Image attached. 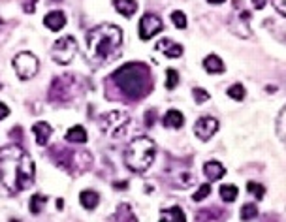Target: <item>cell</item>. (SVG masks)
<instances>
[{
    "label": "cell",
    "instance_id": "16",
    "mask_svg": "<svg viewBox=\"0 0 286 222\" xmlns=\"http://www.w3.org/2000/svg\"><path fill=\"white\" fill-rule=\"evenodd\" d=\"M156 51L164 53L168 59H179V57L183 55V46H179V44H175V42L164 38L156 44Z\"/></svg>",
    "mask_w": 286,
    "mask_h": 222
},
{
    "label": "cell",
    "instance_id": "18",
    "mask_svg": "<svg viewBox=\"0 0 286 222\" xmlns=\"http://www.w3.org/2000/svg\"><path fill=\"white\" fill-rule=\"evenodd\" d=\"M203 173L207 177L209 181H218L226 175V168L217 160H209L203 164Z\"/></svg>",
    "mask_w": 286,
    "mask_h": 222
},
{
    "label": "cell",
    "instance_id": "12",
    "mask_svg": "<svg viewBox=\"0 0 286 222\" xmlns=\"http://www.w3.org/2000/svg\"><path fill=\"white\" fill-rule=\"evenodd\" d=\"M164 23L162 19L155 14H145L139 19V38L141 40H151L155 38L158 32H162Z\"/></svg>",
    "mask_w": 286,
    "mask_h": 222
},
{
    "label": "cell",
    "instance_id": "22",
    "mask_svg": "<svg viewBox=\"0 0 286 222\" xmlns=\"http://www.w3.org/2000/svg\"><path fill=\"white\" fill-rule=\"evenodd\" d=\"M203 68L209 74H220V72H224V62L217 55H207L203 59Z\"/></svg>",
    "mask_w": 286,
    "mask_h": 222
},
{
    "label": "cell",
    "instance_id": "1",
    "mask_svg": "<svg viewBox=\"0 0 286 222\" xmlns=\"http://www.w3.org/2000/svg\"><path fill=\"white\" fill-rule=\"evenodd\" d=\"M34 162L23 147L8 145L0 149V181L12 196L29 190L34 184Z\"/></svg>",
    "mask_w": 286,
    "mask_h": 222
},
{
    "label": "cell",
    "instance_id": "9",
    "mask_svg": "<svg viewBox=\"0 0 286 222\" xmlns=\"http://www.w3.org/2000/svg\"><path fill=\"white\" fill-rule=\"evenodd\" d=\"M228 27L239 38H248L250 36V12L241 4L239 0L233 2L232 16L228 17Z\"/></svg>",
    "mask_w": 286,
    "mask_h": 222
},
{
    "label": "cell",
    "instance_id": "11",
    "mask_svg": "<svg viewBox=\"0 0 286 222\" xmlns=\"http://www.w3.org/2000/svg\"><path fill=\"white\" fill-rule=\"evenodd\" d=\"M14 68H16L19 79H32V77L38 74V68H40L38 57L29 53V51L19 53L16 59H14Z\"/></svg>",
    "mask_w": 286,
    "mask_h": 222
},
{
    "label": "cell",
    "instance_id": "44",
    "mask_svg": "<svg viewBox=\"0 0 286 222\" xmlns=\"http://www.w3.org/2000/svg\"><path fill=\"white\" fill-rule=\"evenodd\" d=\"M62 205H64V201H62V199H57V207H59V209H62Z\"/></svg>",
    "mask_w": 286,
    "mask_h": 222
},
{
    "label": "cell",
    "instance_id": "10",
    "mask_svg": "<svg viewBox=\"0 0 286 222\" xmlns=\"http://www.w3.org/2000/svg\"><path fill=\"white\" fill-rule=\"evenodd\" d=\"M78 53V42L74 36H62L53 44V49H51V57L57 64L61 66H66L72 62V59Z\"/></svg>",
    "mask_w": 286,
    "mask_h": 222
},
{
    "label": "cell",
    "instance_id": "41",
    "mask_svg": "<svg viewBox=\"0 0 286 222\" xmlns=\"http://www.w3.org/2000/svg\"><path fill=\"white\" fill-rule=\"evenodd\" d=\"M252 6H254L256 10H262L263 6H265V0H252Z\"/></svg>",
    "mask_w": 286,
    "mask_h": 222
},
{
    "label": "cell",
    "instance_id": "40",
    "mask_svg": "<svg viewBox=\"0 0 286 222\" xmlns=\"http://www.w3.org/2000/svg\"><path fill=\"white\" fill-rule=\"evenodd\" d=\"M10 136H12V138H14V139H19V138H23V130H21V128H19V126H16V128H14V130L10 132Z\"/></svg>",
    "mask_w": 286,
    "mask_h": 222
},
{
    "label": "cell",
    "instance_id": "24",
    "mask_svg": "<svg viewBox=\"0 0 286 222\" xmlns=\"http://www.w3.org/2000/svg\"><path fill=\"white\" fill-rule=\"evenodd\" d=\"M183 124H185V117L177 109H170L164 115V126H168V128H181Z\"/></svg>",
    "mask_w": 286,
    "mask_h": 222
},
{
    "label": "cell",
    "instance_id": "4",
    "mask_svg": "<svg viewBox=\"0 0 286 222\" xmlns=\"http://www.w3.org/2000/svg\"><path fill=\"white\" fill-rule=\"evenodd\" d=\"M156 158V143L147 136H138L128 143L124 151V164L134 173L147 171Z\"/></svg>",
    "mask_w": 286,
    "mask_h": 222
},
{
    "label": "cell",
    "instance_id": "8",
    "mask_svg": "<svg viewBox=\"0 0 286 222\" xmlns=\"http://www.w3.org/2000/svg\"><path fill=\"white\" fill-rule=\"evenodd\" d=\"M164 179L168 181L170 186H175V188H188V186H192L194 181H196L190 168L186 166L185 162H177V160H173V164H168V166H166Z\"/></svg>",
    "mask_w": 286,
    "mask_h": 222
},
{
    "label": "cell",
    "instance_id": "42",
    "mask_svg": "<svg viewBox=\"0 0 286 222\" xmlns=\"http://www.w3.org/2000/svg\"><path fill=\"white\" fill-rule=\"evenodd\" d=\"M263 222H277L275 216H267V218H263Z\"/></svg>",
    "mask_w": 286,
    "mask_h": 222
},
{
    "label": "cell",
    "instance_id": "19",
    "mask_svg": "<svg viewBox=\"0 0 286 222\" xmlns=\"http://www.w3.org/2000/svg\"><path fill=\"white\" fill-rule=\"evenodd\" d=\"M44 25H46L49 31H61V29H64V25H66V16L62 14V12H49L46 17H44Z\"/></svg>",
    "mask_w": 286,
    "mask_h": 222
},
{
    "label": "cell",
    "instance_id": "14",
    "mask_svg": "<svg viewBox=\"0 0 286 222\" xmlns=\"http://www.w3.org/2000/svg\"><path fill=\"white\" fill-rule=\"evenodd\" d=\"M194 222H226V211L220 207H207L196 213Z\"/></svg>",
    "mask_w": 286,
    "mask_h": 222
},
{
    "label": "cell",
    "instance_id": "30",
    "mask_svg": "<svg viewBox=\"0 0 286 222\" xmlns=\"http://www.w3.org/2000/svg\"><path fill=\"white\" fill-rule=\"evenodd\" d=\"M247 190L254 196L256 199H263V194H265V188H263V184L260 183H254V181H248L247 183Z\"/></svg>",
    "mask_w": 286,
    "mask_h": 222
},
{
    "label": "cell",
    "instance_id": "27",
    "mask_svg": "<svg viewBox=\"0 0 286 222\" xmlns=\"http://www.w3.org/2000/svg\"><path fill=\"white\" fill-rule=\"evenodd\" d=\"M47 203V196H44V194H34L31 198V203H29V207H31V213L32 214H38L44 211V207H46Z\"/></svg>",
    "mask_w": 286,
    "mask_h": 222
},
{
    "label": "cell",
    "instance_id": "33",
    "mask_svg": "<svg viewBox=\"0 0 286 222\" xmlns=\"http://www.w3.org/2000/svg\"><path fill=\"white\" fill-rule=\"evenodd\" d=\"M171 23L177 27L179 31H183V29H186V16L183 14V12H171Z\"/></svg>",
    "mask_w": 286,
    "mask_h": 222
},
{
    "label": "cell",
    "instance_id": "45",
    "mask_svg": "<svg viewBox=\"0 0 286 222\" xmlns=\"http://www.w3.org/2000/svg\"><path fill=\"white\" fill-rule=\"evenodd\" d=\"M115 186H117V188H124V186H126V183H117Z\"/></svg>",
    "mask_w": 286,
    "mask_h": 222
},
{
    "label": "cell",
    "instance_id": "17",
    "mask_svg": "<svg viewBox=\"0 0 286 222\" xmlns=\"http://www.w3.org/2000/svg\"><path fill=\"white\" fill-rule=\"evenodd\" d=\"M32 132H34V138H36V143L38 145H47L49 143V138L53 136V128H51V124L49 123H44V121H40L32 126Z\"/></svg>",
    "mask_w": 286,
    "mask_h": 222
},
{
    "label": "cell",
    "instance_id": "3",
    "mask_svg": "<svg viewBox=\"0 0 286 222\" xmlns=\"http://www.w3.org/2000/svg\"><path fill=\"white\" fill-rule=\"evenodd\" d=\"M111 81L128 100H139L153 91V76L149 66L143 62L123 64L121 68L115 70Z\"/></svg>",
    "mask_w": 286,
    "mask_h": 222
},
{
    "label": "cell",
    "instance_id": "2",
    "mask_svg": "<svg viewBox=\"0 0 286 222\" xmlns=\"http://www.w3.org/2000/svg\"><path fill=\"white\" fill-rule=\"evenodd\" d=\"M123 44V31L117 25H98L87 32V59L93 66H104L113 61Z\"/></svg>",
    "mask_w": 286,
    "mask_h": 222
},
{
    "label": "cell",
    "instance_id": "29",
    "mask_svg": "<svg viewBox=\"0 0 286 222\" xmlns=\"http://www.w3.org/2000/svg\"><path fill=\"white\" fill-rule=\"evenodd\" d=\"M241 220H254L256 216H258V207H256V203H245V205L241 207Z\"/></svg>",
    "mask_w": 286,
    "mask_h": 222
},
{
    "label": "cell",
    "instance_id": "35",
    "mask_svg": "<svg viewBox=\"0 0 286 222\" xmlns=\"http://www.w3.org/2000/svg\"><path fill=\"white\" fill-rule=\"evenodd\" d=\"M192 94H194L196 104H203V102H207V100H209V92L205 91V89H200V87L192 89Z\"/></svg>",
    "mask_w": 286,
    "mask_h": 222
},
{
    "label": "cell",
    "instance_id": "47",
    "mask_svg": "<svg viewBox=\"0 0 286 222\" xmlns=\"http://www.w3.org/2000/svg\"><path fill=\"white\" fill-rule=\"evenodd\" d=\"M0 89H2V83H0Z\"/></svg>",
    "mask_w": 286,
    "mask_h": 222
},
{
    "label": "cell",
    "instance_id": "38",
    "mask_svg": "<svg viewBox=\"0 0 286 222\" xmlns=\"http://www.w3.org/2000/svg\"><path fill=\"white\" fill-rule=\"evenodd\" d=\"M155 115H156L155 109H151V111L145 113V123H147V126H153V123H155Z\"/></svg>",
    "mask_w": 286,
    "mask_h": 222
},
{
    "label": "cell",
    "instance_id": "15",
    "mask_svg": "<svg viewBox=\"0 0 286 222\" xmlns=\"http://www.w3.org/2000/svg\"><path fill=\"white\" fill-rule=\"evenodd\" d=\"M108 222H138V216L128 203H119L113 214H109Z\"/></svg>",
    "mask_w": 286,
    "mask_h": 222
},
{
    "label": "cell",
    "instance_id": "28",
    "mask_svg": "<svg viewBox=\"0 0 286 222\" xmlns=\"http://www.w3.org/2000/svg\"><path fill=\"white\" fill-rule=\"evenodd\" d=\"M277 134L280 141L286 145V106L280 109V113L277 117Z\"/></svg>",
    "mask_w": 286,
    "mask_h": 222
},
{
    "label": "cell",
    "instance_id": "26",
    "mask_svg": "<svg viewBox=\"0 0 286 222\" xmlns=\"http://www.w3.org/2000/svg\"><path fill=\"white\" fill-rule=\"evenodd\" d=\"M237 194H239V190H237L235 184H222V186H220V198L224 199L226 203L235 201V199H237Z\"/></svg>",
    "mask_w": 286,
    "mask_h": 222
},
{
    "label": "cell",
    "instance_id": "34",
    "mask_svg": "<svg viewBox=\"0 0 286 222\" xmlns=\"http://www.w3.org/2000/svg\"><path fill=\"white\" fill-rule=\"evenodd\" d=\"M209 194H211V184H201L200 188H198V190L194 192V196H192V199L194 201H203V199L207 198Z\"/></svg>",
    "mask_w": 286,
    "mask_h": 222
},
{
    "label": "cell",
    "instance_id": "20",
    "mask_svg": "<svg viewBox=\"0 0 286 222\" xmlns=\"http://www.w3.org/2000/svg\"><path fill=\"white\" fill-rule=\"evenodd\" d=\"M158 222H186V214L181 207H170L160 213Z\"/></svg>",
    "mask_w": 286,
    "mask_h": 222
},
{
    "label": "cell",
    "instance_id": "43",
    "mask_svg": "<svg viewBox=\"0 0 286 222\" xmlns=\"http://www.w3.org/2000/svg\"><path fill=\"white\" fill-rule=\"evenodd\" d=\"M209 4H222V2H224V0H207Z\"/></svg>",
    "mask_w": 286,
    "mask_h": 222
},
{
    "label": "cell",
    "instance_id": "25",
    "mask_svg": "<svg viewBox=\"0 0 286 222\" xmlns=\"http://www.w3.org/2000/svg\"><path fill=\"white\" fill-rule=\"evenodd\" d=\"M66 141H70V143H85L87 141V130L83 128V126H72L68 132H66Z\"/></svg>",
    "mask_w": 286,
    "mask_h": 222
},
{
    "label": "cell",
    "instance_id": "48",
    "mask_svg": "<svg viewBox=\"0 0 286 222\" xmlns=\"http://www.w3.org/2000/svg\"><path fill=\"white\" fill-rule=\"evenodd\" d=\"M57 2H59V0H57Z\"/></svg>",
    "mask_w": 286,
    "mask_h": 222
},
{
    "label": "cell",
    "instance_id": "13",
    "mask_svg": "<svg viewBox=\"0 0 286 222\" xmlns=\"http://www.w3.org/2000/svg\"><path fill=\"white\" fill-rule=\"evenodd\" d=\"M218 121L215 119V117H200L198 121H196V124H194V134L198 136V139H201V141H207V139H211L215 134H217L218 130Z\"/></svg>",
    "mask_w": 286,
    "mask_h": 222
},
{
    "label": "cell",
    "instance_id": "36",
    "mask_svg": "<svg viewBox=\"0 0 286 222\" xmlns=\"http://www.w3.org/2000/svg\"><path fill=\"white\" fill-rule=\"evenodd\" d=\"M36 6H38V0H23V12L29 16L36 12Z\"/></svg>",
    "mask_w": 286,
    "mask_h": 222
},
{
    "label": "cell",
    "instance_id": "21",
    "mask_svg": "<svg viewBox=\"0 0 286 222\" xmlns=\"http://www.w3.org/2000/svg\"><path fill=\"white\" fill-rule=\"evenodd\" d=\"M113 6L123 17H132L138 12V2L136 0H113Z\"/></svg>",
    "mask_w": 286,
    "mask_h": 222
},
{
    "label": "cell",
    "instance_id": "7",
    "mask_svg": "<svg viewBox=\"0 0 286 222\" xmlns=\"http://www.w3.org/2000/svg\"><path fill=\"white\" fill-rule=\"evenodd\" d=\"M130 126V115L126 111H109L100 119V130L108 136V138H121L124 132Z\"/></svg>",
    "mask_w": 286,
    "mask_h": 222
},
{
    "label": "cell",
    "instance_id": "23",
    "mask_svg": "<svg viewBox=\"0 0 286 222\" xmlns=\"http://www.w3.org/2000/svg\"><path fill=\"white\" fill-rule=\"evenodd\" d=\"M79 201H81V205L85 207L87 211H93L94 207L100 203V196H98V192L94 190H83L79 194Z\"/></svg>",
    "mask_w": 286,
    "mask_h": 222
},
{
    "label": "cell",
    "instance_id": "5",
    "mask_svg": "<svg viewBox=\"0 0 286 222\" xmlns=\"http://www.w3.org/2000/svg\"><path fill=\"white\" fill-rule=\"evenodd\" d=\"M49 158L61 169L68 171L70 175H81L93 166V154L89 151L79 149H66V147L55 145L49 153Z\"/></svg>",
    "mask_w": 286,
    "mask_h": 222
},
{
    "label": "cell",
    "instance_id": "32",
    "mask_svg": "<svg viewBox=\"0 0 286 222\" xmlns=\"http://www.w3.org/2000/svg\"><path fill=\"white\" fill-rule=\"evenodd\" d=\"M179 83V74L175 70H166V89L168 91H173Z\"/></svg>",
    "mask_w": 286,
    "mask_h": 222
},
{
    "label": "cell",
    "instance_id": "39",
    "mask_svg": "<svg viewBox=\"0 0 286 222\" xmlns=\"http://www.w3.org/2000/svg\"><path fill=\"white\" fill-rule=\"evenodd\" d=\"M8 115H10V107L6 106V104H2V102H0V121Z\"/></svg>",
    "mask_w": 286,
    "mask_h": 222
},
{
    "label": "cell",
    "instance_id": "37",
    "mask_svg": "<svg viewBox=\"0 0 286 222\" xmlns=\"http://www.w3.org/2000/svg\"><path fill=\"white\" fill-rule=\"evenodd\" d=\"M273 2V8L277 10L280 16L286 17V0H271Z\"/></svg>",
    "mask_w": 286,
    "mask_h": 222
},
{
    "label": "cell",
    "instance_id": "46",
    "mask_svg": "<svg viewBox=\"0 0 286 222\" xmlns=\"http://www.w3.org/2000/svg\"><path fill=\"white\" fill-rule=\"evenodd\" d=\"M10 222H21V220H17V218H12V220H10Z\"/></svg>",
    "mask_w": 286,
    "mask_h": 222
},
{
    "label": "cell",
    "instance_id": "6",
    "mask_svg": "<svg viewBox=\"0 0 286 222\" xmlns=\"http://www.w3.org/2000/svg\"><path fill=\"white\" fill-rule=\"evenodd\" d=\"M78 91V81L70 74H61L51 81L49 87V100L55 104H66L76 96Z\"/></svg>",
    "mask_w": 286,
    "mask_h": 222
},
{
    "label": "cell",
    "instance_id": "31",
    "mask_svg": "<svg viewBox=\"0 0 286 222\" xmlns=\"http://www.w3.org/2000/svg\"><path fill=\"white\" fill-rule=\"evenodd\" d=\"M228 96L233 98V100H237V102H241V100L245 98V87H243L241 83L232 85V87L228 89Z\"/></svg>",
    "mask_w": 286,
    "mask_h": 222
}]
</instances>
